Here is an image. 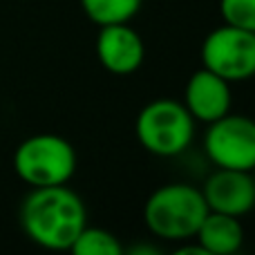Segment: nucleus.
I'll use <instances>...</instances> for the list:
<instances>
[{"mask_svg":"<svg viewBox=\"0 0 255 255\" xmlns=\"http://www.w3.org/2000/svg\"><path fill=\"white\" fill-rule=\"evenodd\" d=\"M20 226L34 244L49 251H70L88 226V211L79 195L65 184L31 188L22 199Z\"/></svg>","mask_w":255,"mask_h":255,"instance_id":"1","label":"nucleus"},{"mask_svg":"<svg viewBox=\"0 0 255 255\" xmlns=\"http://www.w3.org/2000/svg\"><path fill=\"white\" fill-rule=\"evenodd\" d=\"M208 206L202 188L190 184L159 186L143 206V224L152 235L170 242H184L195 238Z\"/></svg>","mask_w":255,"mask_h":255,"instance_id":"2","label":"nucleus"},{"mask_svg":"<svg viewBox=\"0 0 255 255\" xmlns=\"http://www.w3.org/2000/svg\"><path fill=\"white\" fill-rule=\"evenodd\" d=\"M13 170L31 188L67 184L76 172V150L52 132L27 136L13 152Z\"/></svg>","mask_w":255,"mask_h":255,"instance_id":"3","label":"nucleus"},{"mask_svg":"<svg viewBox=\"0 0 255 255\" xmlns=\"http://www.w3.org/2000/svg\"><path fill=\"white\" fill-rule=\"evenodd\" d=\"M141 148L157 157H177L195 136V119L184 103L157 99L141 108L134 121Z\"/></svg>","mask_w":255,"mask_h":255,"instance_id":"4","label":"nucleus"},{"mask_svg":"<svg viewBox=\"0 0 255 255\" xmlns=\"http://www.w3.org/2000/svg\"><path fill=\"white\" fill-rule=\"evenodd\" d=\"M202 67L229 83L255 76V34L224 22L202 43Z\"/></svg>","mask_w":255,"mask_h":255,"instance_id":"5","label":"nucleus"},{"mask_svg":"<svg viewBox=\"0 0 255 255\" xmlns=\"http://www.w3.org/2000/svg\"><path fill=\"white\" fill-rule=\"evenodd\" d=\"M204 150L217 168L253 170L255 168V121L242 115H224L208 124Z\"/></svg>","mask_w":255,"mask_h":255,"instance_id":"6","label":"nucleus"},{"mask_svg":"<svg viewBox=\"0 0 255 255\" xmlns=\"http://www.w3.org/2000/svg\"><path fill=\"white\" fill-rule=\"evenodd\" d=\"M208 211L242 217L255 208V184L251 170L217 168L202 188Z\"/></svg>","mask_w":255,"mask_h":255,"instance_id":"7","label":"nucleus"},{"mask_svg":"<svg viewBox=\"0 0 255 255\" xmlns=\"http://www.w3.org/2000/svg\"><path fill=\"white\" fill-rule=\"evenodd\" d=\"M97 58L108 72L117 76H128L141 67L145 58V47L139 31L128 22L99 27Z\"/></svg>","mask_w":255,"mask_h":255,"instance_id":"8","label":"nucleus"},{"mask_svg":"<svg viewBox=\"0 0 255 255\" xmlns=\"http://www.w3.org/2000/svg\"><path fill=\"white\" fill-rule=\"evenodd\" d=\"M231 103H233L231 83L206 67L197 70L186 83L184 106L193 115L195 121L213 124L224 115H229Z\"/></svg>","mask_w":255,"mask_h":255,"instance_id":"9","label":"nucleus"},{"mask_svg":"<svg viewBox=\"0 0 255 255\" xmlns=\"http://www.w3.org/2000/svg\"><path fill=\"white\" fill-rule=\"evenodd\" d=\"M195 242L208 255H233L244 244L242 222L240 217L208 211L195 233Z\"/></svg>","mask_w":255,"mask_h":255,"instance_id":"10","label":"nucleus"},{"mask_svg":"<svg viewBox=\"0 0 255 255\" xmlns=\"http://www.w3.org/2000/svg\"><path fill=\"white\" fill-rule=\"evenodd\" d=\"M143 0H81L85 16L97 27L115 25V22H130L141 9Z\"/></svg>","mask_w":255,"mask_h":255,"instance_id":"11","label":"nucleus"},{"mask_svg":"<svg viewBox=\"0 0 255 255\" xmlns=\"http://www.w3.org/2000/svg\"><path fill=\"white\" fill-rule=\"evenodd\" d=\"M70 251L74 255H121L124 247L117 240V235L110 231L85 226L79 238L74 240V244L70 247Z\"/></svg>","mask_w":255,"mask_h":255,"instance_id":"12","label":"nucleus"},{"mask_svg":"<svg viewBox=\"0 0 255 255\" xmlns=\"http://www.w3.org/2000/svg\"><path fill=\"white\" fill-rule=\"evenodd\" d=\"M224 22L255 34V0H220Z\"/></svg>","mask_w":255,"mask_h":255,"instance_id":"13","label":"nucleus"},{"mask_svg":"<svg viewBox=\"0 0 255 255\" xmlns=\"http://www.w3.org/2000/svg\"><path fill=\"white\" fill-rule=\"evenodd\" d=\"M251 177H253V184H255V168H253V170H251Z\"/></svg>","mask_w":255,"mask_h":255,"instance_id":"14","label":"nucleus"}]
</instances>
